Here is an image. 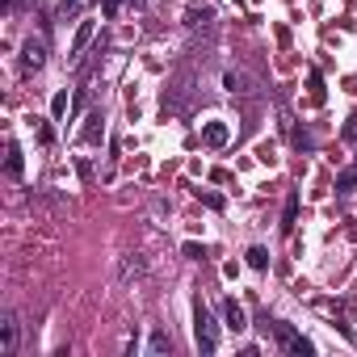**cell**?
<instances>
[{"label":"cell","instance_id":"8","mask_svg":"<svg viewBox=\"0 0 357 357\" xmlns=\"http://www.w3.org/2000/svg\"><path fill=\"white\" fill-rule=\"evenodd\" d=\"M223 319H227L231 332H244V328H248V311H244L236 298H223Z\"/></svg>","mask_w":357,"mask_h":357},{"label":"cell","instance_id":"4","mask_svg":"<svg viewBox=\"0 0 357 357\" xmlns=\"http://www.w3.org/2000/svg\"><path fill=\"white\" fill-rule=\"evenodd\" d=\"M43 63H47V38H26L22 43V72H43Z\"/></svg>","mask_w":357,"mask_h":357},{"label":"cell","instance_id":"6","mask_svg":"<svg viewBox=\"0 0 357 357\" xmlns=\"http://www.w3.org/2000/svg\"><path fill=\"white\" fill-rule=\"evenodd\" d=\"M143 273H147V257H143V252H126V257L118 261V278H122V282H139Z\"/></svg>","mask_w":357,"mask_h":357},{"label":"cell","instance_id":"13","mask_svg":"<svg viewBox=\"0 0 357 357\" xmlns=\"http://www.w3.org/2000/svg\"><path fill=\"white\" fill-rule=\"evenodd\" d=\"M5 168H9V176H22V172H26V160H22V147H17V143H9V160H5Z\"/></svg>","mask_w":357,"mask_h":357},{"label":"cell","instance_id":"17","mask_svg":"<svg viewBox=\"0 0 357 357\" xmlns=\"http://www.w3.org/2000/svg\"><path fill=\"white\" fill-rule=\"evenodd\" d=\"M198 198H202L211 211H223V198H219V194H202V190H198Z\"/></svg>","mask_w":357,"mask_h":357},{"label":"cell","instance_id":"2","mask_svg":"<svg viewBox=\"0 0 357 357\" xmlns=\"http://www.w3.org/2000/svg\"><path fill=\"white\" fill-rule=\"evenodd\" d=\"M17 344H22V319L17 311H5L0 315V357H17Z\"/></svg>","mask_w":357,"mask_h":357},{"label":"cell","instance_id":"19","mask_svg":"<svg viewBox=\"0 0 357 357\" xmlns=\"http://www.w3.org/2000/svg\"><path fill=\"white\" fill-rule=\"evenodd\" d=\"M118 9H122V0H105V5H101V13H105V17H114Z\"/></svg>","mask_w":357,"mask_h":357},{"label":"cell","instance_id":"14","mask_svg":"<svg viewBox=\"0 0 357 357\" xmlns=\"http://www.w3.org/2000/svg\"><path fill=\"white\" fill-rule=\"evenodd\" d=\"M244 257H248V265H252V269H265V265H269V252H265L261 244H252V248H248Z\"/></svg>","mask_w":357,"mask_h":357},{"label":"cell","instance_id":"7","mask_svg":"<svg viewBox=\"0 0 357 357\" xmlns=\"http://www.w3.org/2000/svg\"><path fill=\"white\" fill-rule=\"evenodd\" d=\"M93 30H97L93 22H80V26H76V34H72V47H68V59H80V55H84V47L93 43Z\"/></svg>","mask_w":357,"mask_h":357},{"label":"cell","instance_id":"9","mask_svg":"<svg viewBox=\"0 0 357 357\" xmlns=\"http://www.w3.org/2000/svg\"><path fill=\"white\" fill-rule=\"evenodd\" d=\"M227 139H231L227 122H206V126H202V143H206V147H227Z\"/></svg>","mask_w":357,"mask_h":357},{"label":"cell","instance_id":"10","mask_svg":"<svg viewBox=\"0 0 357 357\" xmlns=\"http://www.w3.org/2000/svg\"><path fill=\"white\" fill-rule=\"evenodd\" d=\"M147 353H155V357H160V353H172V336H168L164 328H155L151 340H147Z\"/></svg>","mask_w":357,"mask_h":357},{"label":"cell","instance_id":"16","mask_svg":"<svg viewBox=\"0 0 357 357\" xmlns=\"http://www.w3.org/2000/svg\"><path fill=\"white\" fill-rule=\"evenodd\" d=\"M63 114H68V89H59V93H55V101H51V118L59 122Z\"/></svg>","mask_w":357,"mask_h":357},{"label":"cell","instance_id":"18","mask_svg":"<svg viewBox=\"0 0 357 357\" xmlns=\"http://www.w3.org/2000/svg\"><path fill=\"white\" fill-rule=\"evenodd\" d=\"M185 257H190V261H202V244L190 240V244H185Z\"/></svg>","mask_w":357,"mask_h":357},{"label":"cell","instance_id":"15","mask_svg":"<svg viewBox=\"0 0 357 357\" xmlns=\"http://www.w3.org/2000/svg\"><path fill=\"white\" fill-rule=\"evenodd\" d=\"M206 22H211V9H190V13H185V26H190V30H198V26H206Z\"/></svg>","mask_w":357,"mask_h":357},{"label":"cell","instance_id":"5","mask_svg":"<svg viewBox=\"0 0 357 357\" xmlns=\"http://www.w3.org/2000/svg\"><path fill=\"white\" fill-rule=\"evenodd\" d=\"M223 89H227L231 97H252V93H257V80H252L248 72H240V68H227V72H223Z\"/></svg>","mask_w":357,"mask_h":357},{"label":"cell","instance_id":"3","mask_svg":"<svg viewBox=\"0 0 357 357\" xmlns=\"http://www.w3.org/2000/svg\"><path fill=\"white\" fill-rule=\"evenodd\" d=\"M273 336H278V344L286 349V353H298V357H307V353H315V344L303 336V332H294L290 324H273Z\"/></svg>","mask_w":357,"mask_h":357},{"label":"cell","instance_id":"12","mask_svg":"<svg viewBox=\"0 0 357 357\" xmlns=\"http://www.w3.org/2000/svg\"><path fill=\"white\" fill-rule=\"evenodd\" d=\"M294 219H298V194H290V198H286V211H282V231H286V236L294 231Z\"/></svg>","mask_w":357,"mask_h":357},{"label":"cell","instance_id":"20","mask_svg":"<svg viewBox=\"0 0 357 357\" xmlns=\"http://www.w3.org/2000/svg\"><path fill=\"white\" fill-rule=\"evenodd\" d=\"M344 135H349V139H357V118H353V122L344 126Z\"/></svg>","mask_w":357,"mask_h":357},{"label":"cell","instance_id":"1","mask_svg":"<svg viewBox=\"0 0 357 357\" xmlns=\"http://www.w3.org/2000/svg\"><path fill=\"white\" fill-rule=\"evenodd\" d=\"M194 340H198V353L219 349V324H215V311L202 298H194Z\"/></svg>","mask_w":357,"mask_h":357},{"label":"cell","instance_id":"11","mask_svg":"<svg viewBox=\"0 0 357 357\" xmlns=\"http://www.w3.org/2000/svg\"><path fill=\"white\" fill-rule=\"evenodd\" d=\"M353 190H357V164H353V168H344V172L336 176V194H340V198H349Z\"/></svg>","mask_w":357,"mask_h":357},{"label":"cell","instance_id":"21","mask_svg":"<svg viewBox=\"0 0 357 357\" xmlns=\"http://www.w3.org/2000/svg\"><path fill=\"white\" fill-rule=\"evenodd\" d=\"M17 5H22V0H5V13H13V9H17Z\"/></svg>","mask_w":357,"mask_h":357}]
</instances>
